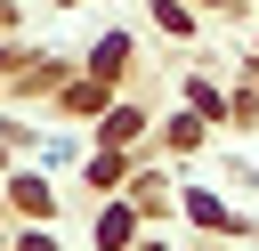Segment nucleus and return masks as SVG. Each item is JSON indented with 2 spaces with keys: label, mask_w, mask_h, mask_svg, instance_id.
<instances>
[{
  "label": "nucleus",
  "mask_w": 259,
  "mask_h": 251,
  "mask_svg": "<svg viewBox=\"0 0 259 251\" xmlns=\"http://www.w3.org/2000/svg\"><path fill=\"white\" fill-rule=\"evenodd\" d=\"M65 105H73V113H97V105H105V81H97V73H89V81H73V89H65Z\"/></svg>",
  "instance_id": "1"
},
{
  "label": "nucleus",
  "mask_w": 259,
  "mask_h": 251,
  "mask_svg": "<svg viewBox=\"0 0 259 251\" xmlns=\"http://www.w3.org/2000/svg\"><path fill=\"white\" fill-rule=\"evenodd\" d=\"M97 243L121 251V243H130V211H105V219H97Z\"/></svg>",
  "instance_id": "2"
}]
</instances>
